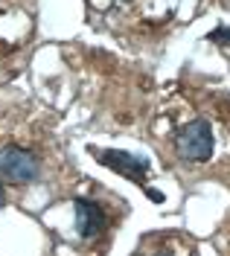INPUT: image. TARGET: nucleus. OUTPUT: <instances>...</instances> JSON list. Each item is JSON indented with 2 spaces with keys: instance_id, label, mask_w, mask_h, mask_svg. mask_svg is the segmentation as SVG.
I'll return each mask as SVG.
<instances>
[{
  "instance_id": "6",
  "label": "nucleus",
  "mask_w": 230,
  "mask_h": 256,
  "mask_svg": "<svg viewBox=\"0 0 230 256\" xmlns=\"http://www.w3.org/2000/svg\"><path fill=\"white\" fill-rule=\"evenodd\" d=\"M3 204H6V190H3V184H0V210H3Z\"/></svg>"
},
{
  "instance_id": "4",
  "label": "nucleus",
  "mask_w": 230,
  "mask_h": 256,
  "mask_svg": "<svg viewBox=\"0 0 230 256\" xmlns=\"http://www.w3.org/2000/svg\"><path fill=\"white\" fill-rule=\"evenodd\" d=\"M76 230L82 239H94L102 233L105 227V212L99 207L96 201H88V198H76Z\"/></svg>"
},
{
  "instance_id": "7",
  "label": "nucleus",
  "mask_w": 230,
  "mask_h": 256,
  "mask_svg": "<svg viewBox=\"0 0 230 256\" xmlns=\"http://www.w3.org/2000/svg\"><path fill=\"white\" fill-rule=\"evenodd\" d=\"M158 256H166V254H158Z\"/></svg>"
},
{
  "instance_id": "2",
  "label": "nucleus",
  "mask_w": 230,
  "mask_h": 256,
  "mask_svg": "<svg viewBox=\"0 0 230 256\" xmlns=\"http://www.w3.org/2000/svg\"><path fill=\"white\" fill-rule=\"evenodd\" d=\"M41 175V160L30 148L20 146H3L0 148V178L12 184H30Z\"/></svg>"
},
{
  "instance_id": "1",
  "label": "nucleus",
  "mask_w": 230,
  "mask_h": 256,
  "mask_svg": "<svg viewBox=\"0 0 230 256\" xmlns=\"http://www.w3.org/2000/svg\"><path fill=\"white\" fill-rule=\"evenodd\" d=\"M175 148L184 160L190 163H204V160L213 158V148H216V140H213V126L207 120H192L178 131L175 137Z\"/></svg>"
},
{
  "instance_id": "5",
  "label": "nucleus",
  "mask_w": 230,
  "mask_h": 256,
  "mask_svg": "<svg viewBox=\"0 0 230 256\" xmlns=\"http://www.w3.org/2000/svg\"><path fill=\"white\" fill-rule=\"evenodd\" d=\"M213 44H222V47H230V26H218V30H213L210 35H207Z\"/></svg>"
},
{
  "instance_id": "3",
  "label": "nucleus",
  "mask_w": 230,
  "mask_h": 256,
  "mask_svg": "<svg viewBox=\"0 0 230 256\" xmlns=\"http://www.w3.org/2000/svg\"><path fill=\"white\" fill-rule=\"evenodd\" d=\"M96 160L111 169V172H120L122 178H128L134 184L146 186V172H148V160L146 158H134L128 152H120V148H105V152H96Z\"/></svg>"
}]
</instances>
